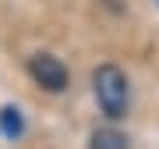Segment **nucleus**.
<instances>
[{
  "instance_id": "nucleus-1",
  "label": "nucleus",
  "mask_w": 159,
  "mask_h": 149,
  "mask_svg": "<svg viewBox=\"0 0 159 149\" xmlns=\"http://www.w3.org/2000/svg\"><path fill=\"white\" fill-rule=\"evenodd\" d=\"M92 89H96V99L102 107V114L106 117H124L127 114V78L124 71L117 68V64H102V68H96V74H92Z\"/></svg>"
},
{
  "instance_id": "nucleus-2",
  "label": "nucleus",
  "mask_w": 159,
  "mask_h": 149,
  "mask_svg": "<svg viewBox=\"0 0 159 149\" xmlns=\"http://www.w3.org/2000/svg\"><path fill=\"white\" fill-rule=\"evenodd\" d=\"M29 74L43 89H50V92L67 89V68H64L57 57H50V53H35V57L29 60Z\"/></svg>"
},
{
  "instance_id": "nucleus-3",
  "label": "nucleus",
  "mask_w": 159,
  "mask_h": 149,
  "mask_svg": "<svg viewBox=\"0 0 159 149\" xmlns=\"http://www.w3.org/2000/svg\"><path fill=\"white\" fill-rule=\"evenodd\" d=\"M0 132H4L7 138H18L25 132V121H21V114H18L14 107H4L0 110Z\"/></svg>"
},
{
  "instance_id": "nucleus-4",
  "label": "nucleus",
  "mask_w": 159,
  "mask_h": 149,
  "mask_svg": "<svg viewBox=\"0 0 159 149\" xmlns=\"http://www.w3.org/2000/svg\"><path fill=\"white\" fill-rule=\"evenodd\" d=\"M92 149H127V138L113 128H102V132L92 135Z\"/></svg>"
}]
</instances>
